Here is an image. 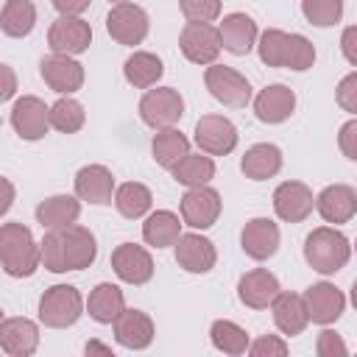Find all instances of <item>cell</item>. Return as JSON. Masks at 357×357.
<instances>
[{"label": "cell", "instance_id": "obj_33", "mask_svg": "<svg viewBox=\"0 0 357 357\" xmlns=\"http://www.w3.org/2000/svg\"><path fill=\"white\" fill-rule=\"evenodd\" d=\"M33 25H36V8L31 0H6L0 11V28L6 36L22 39L33 31Z\"/></svg>", "mask_w": 357, "mask_h": 357}, {"label": "cell", "instance_id": "obj_27", "mask_svg": "<svg viewBox=\"0 0 357 357\" xmlns=\"http://www.w3.org/2000/svg\"><path fill=\"white\" fill-rule=\"evenodd\" d=\"M240 170L245 173V178L251 181H265L273 178L282 170V151L273 142H257L251 145L243 159H240Z\"/></svg>", "mask_w": 357, "mask_h": 357}, {"label": "cell", "instance_id": "obj_49", "mask_svg": "<svg viewBox=\"0 0 357 357\" xmlns=\"http://www.w3.org/2000/svg\"><path fill=\"white\" fill-rule=\"evenodd\" d=\"M84 351H86V354H95V351H100V354H112V349L103 346V343H98V340H89V343L84 346Z\"/></svg>", "mask_w": 357, "mask_h": 357}, {"label": "cell", "instance_id": "obj_30", "mask_svg": "<svg viewBox=\"0 0 357 357\" xmlns=\"http://www.w3.org/2000/svg\"><path fill=\"white\" fill-rule=\"evenodd\" d=\"M165 73V64L156 53H148V50H134L126 64H123V75L131 86L137 89H151Z\"/></svg>", "mask_w": 357, "mask_h": 357}, {"label": "cell", "instance_id": "obj_9", "mask_svg": "<svg viewBox=\"0 0 357 357\" xmlns=\"http://www.w3.org/2000/svg\"><path fill=\"white\" fill-rule=\"evenodd\" d=\"M237 128L223 114H204L195 123V145L209 156H226L237 148Z\"/></svg>", "mask_w": 357, "mask_h": 357}, {"label": "cell", "instance_id": "obj_17", "mask_svg": "<svg viewBox=\"0 0 357 357\" xmlns=\"http://www.w3.org/2000/svg\"><path fill=\"white\" fill-rule=\"evenodd\" d=\"M279 226L271 218H251L240 231V245L251 259H268L279 251Z\"/></svg>", "mask_w": 357, "mask_h": 357}, {"label": "cell", "instance_id": "obj_48", "mask_svg": "<svg viewBox=\"0 0 357 357\" xmlns=\"http://www.w3.org/2000/svg\"><path fill=\"white\" fill-rule=\"evenodd\" d=\"M3 75H6V86H3V100H8L11 95H14V73H11V67L8 64H3Z\"/></svg>", "mask_w": 357, "mask_h": 357}, {"label": "cell", "instance_id": "obj_46", "mask_svg": "<svg viewBox=\"0 0 357 357\" xmlns=\"http://www.w3.org/2000/svg\"><path fill=\"white\" fill-rule=\"evenodd\" d=\"M340 50H343L346 61L357 67V25H349V28L343 31V36H340Z\"/></svg>", "mask_w": 357, "mask_h": 357}, {"label": "cell", "instance_id": "obj_5", "mask_svg": "<svg viewBox=\"0 0 357 357\" xmlns=\"http://www.w3.org/2000/svg\"><path fill=\"white\" fill-rule=\"evenodd\" d=\"M148 28H151L148 11L137 3H128V0L114 3L112 11L106 14V31L117 45H126V47L139 45L148 36Z\"/></svg>", "mask_w": 357, "mask_h": 357}, {"label": "cell", "instance_id": "obj_29", "mask_svg": "<svg viewBox=\"0 0 357 357\" xmlns=\"http://www.w3.org/2000/svg\"><path fill=\"white\" fill-rule=\"evenodd\" d=\"M126 310V298H123V290L112 282H100L89 298H86V312L92 321L98 324H114L117 315Z\"/></svg>", "mask_w": 357, "mask_h": 357}, {"label": "cell", "instance_id": "obj_45", "mask_svg": "<svg viewBox=\"0 0 357 357\" xmlns=\"http://www.w3.org/2000/svg\"><path fill=\"white\" fill-rule=\"evenodd\" d=\"M337 148H340V153L346 159L357 162V117L340 126V131H337Z\"/></svg>", "mask_w": 357, "mask_h": 357}, {"label": "cell", "instance_id": "obj_44", "mask_svg": "<svg viewBox=\"0 0 357 357\" xmlns=\"http://www.w3.org/2000/svg\"><path fill=\"white\" fill-rule=\"evenodd\" d=\"M315 351L321 354V357H343L349 349H346V343H343V337L337 335V332H332V329H324L321 335H318V340H315Z\"/></svg>", "mask_w": 357, "mask_h": 357}, {"label": "cell", "instance_id": "obj_18", "mask_svg": "<svg viewBox=\"0 0 357 357\" xmlns=\"http://www.w3.org/2000/svg\"><path fill=\"white\" fill-rule=\"evenodd\" d=\"M176 262L187 273H209L218 262V251L204 234H181L176 240Z\"/></svg>", "mask_w": 357, "mask_h": 357}, {"label": "cell", "instance_id": "obj_13", "mask_svg": "<svg viewBox=\"0 0 357 357\" xmlns=\"http://www.w3.org/2000/svg\"><path fill=\"white\" fill-rule=\"evenodd\" d=\"M47 45L53 53L78 56L92 45V28L81 17H59L47 31Z\"/></svg>", "mask_w": 357, "mask_h": 357}, {"label": "cell", "instance_id": "obj_8", "mask_svg": "<svg viewBox=\"0 0 357 357\" xmlns=\"http://www.w3.org/2000/svg\"><path fill=\"white\" fill-rule=\"evenodd\" d=\"M178 47L192 64H215L220 53V31L212 22H187L178 33Z\"/></svg>", "mask_w": 357, "mask_h": 357}, {"label": "cell", "instance_id": "obj_47", "mask_svg": "<svg viewBox=\"0 0 357 357\" xmlns=\"http://www.w3.org/2000/svg\"><path fill=\"white\" fill-rule=\"evenodd\" d=\"M92 0H53V8L61 14V17H78L89 8Z\"/></svg>", "mask_w": 357, "mask_h": 357}, {"label": "cell", "instance_id": "obj_40", "mask_svg": "<svg viewBox=\"0 0 357 357\" xmlns=\"http://www.w3.org/2000/svg\"><path fill=\"white\" fill-rule=\"evenodd\" d=\"M315 64V47L307 36L301 33H290V45H287V61L284 67L287 70H296V73H304Z\"/></svg>", "mask_w": 357, "mask_h": 357}, {"label": "cell", "instance_id": "obj_20", "mask_svg": "<svg viewBox=\"0 0 357 357\" xmlns=\"http://www.w3.org/2000/svg\"><path fill=\"white\" fill-rule=\"evenodd\" d=\"M315 209L326 223H349L357 215V190L349 184H329L318 192Z\"/></svg>", "mask_w": 357, "mask_h": 357}, {"label": "cell", "instance_id": "obj_26", "mask_svg": "<svg viewBox=\"0 0 357 357\" xmlns=\"http://www.w3.org/2000/svg\"><path fill=\"white\" fill-rule=\"evenodd\" d=\"M220 31V45L223 50L234 53V56H245L254 42H257V22L243 14V11H234V14H226L223 22L218 25Z\"/></svg>", "mask_w": 357, "mask_h": 357}, {"label": "cell", "instance_id": "obj_43", "mask_svg": "<svg viewBox=\"0 0 357 357\" xmlns=\"http://www.w3.org/2000/svg\"><path fill=\"white\" fill-rule=\"evenodd\" d=\"M251 357H284L287 354V343L276 335H262L248 346Z\"/></svg>", "mask_w": 357, "mask_h": 357}, {"label": "cell", "instance_id": "obj_10", "mask_svg": "<svg viewBox=\"0 0 357 357\" xmlns=\"http://www.w3.org/2000/svg\"><path fill=\"white\" fill-rule=\"evenodd\" d=\"M181 220L192 229H209L215 226V220L220 218V209H223V201L218 195V190L212 187H187V192L181 195Z\"/></svg>", "mask_w": 357, "mask_h": 357}, {"label": "cell", "instance_id": "obj_50", "mask_svg": "<svg viewBox=\"0 0 357 357\" xmlns=\"http://www.w3.org/2000/svg\"><path fill=\"white\" fill-rule=\"evenodd\" d=\"M11 198H14V190H11V184H8V181H6V201H3V206H0V209H3V212H6V209H8V206H11Z\"/></svg>", "mask_w": 357, "mask_h": 357}, {"label": "cell", "instance_id": "obj_19", "mask_svg": "<svg viewBox=\"0 0 357 357\" xmlns=\"http://www.w3.org/2000/svg\"><path fill=\"white\" fill-rule=\"evenodd\" d=\"M279 279L268 271V268H254L248 273L240 276L237 282V296L245 307L251 310H265L273 304V298L279 296Z\"/></svg>", "mask_w": 357, "mask_h": 357}, {"label": "cell", "instance_id": "obj_37", "mask_svg": "<svg viewBox=\"0 0 357 357\" xmlns=\"http://www.w3.org/2000/svg\"><path fill=\"white\" fill-rule=\"evenodd\" d=\"M84 123H86V112H84V106H81L75 98L64 95V98H59V100L50 106V126H53L56 131H61V134H75Z\"/></svg>", "mask_w": 357, "mask_h": 357}, {"label": "cell", "instance_id": "obj_39", "mask_svg": "<svg viewBox=\"0 0 357 357\" xmlns=\"http://www.w3.org/2000/svg\"><path fill=\"white\" fill-rule=\"evenodd\" d=\"M301 14L310 25L329 28L343 17V0H301Z\"/></svg>", "mask_w": 357, "mask_h": 357}, {"label": "cell", "instance_id": "obj_3", "mask_svg": "<svg viewBox=\"0 0 357 357\" xmlns=\"http://www.w3.org/2000/svg\"><path fill=\"white\" fill-rule=\"evenodd\" d=\"M349 257H351V243L335 226H318L304 240V259H307V265L312 271L324 273V276L337 273L340 268H346Z\"/></svg>", "mask_w": 357, "mask_h": 357}, {"label": "cell", "instance_id": "obj_41", "mask_svg": "<svg viewBox=\"0 0 357 357\" xmlns=\"http://www.w3.org/2000/svg\"><path fill=\"white\" fill-rule=\"evenodd\" d=\"M178 6L190 22H212L220 17V0H178Z\"/></svg>", "mask_w": 357, "mask_h": 357}, {"label": "cell", "instance_id": "obj_6", "mask_svg": "<svg viewBox=\"0 0 357 357\" xmlns=\"http://www.w3.org/2000/svg\"><path fill=\"white\" fill-rule=\"evenodd\" d=\"M184 114V98L178 95V89L173 86H156L148 89L139 100V117L145 126L151 128H170L181 120Z\"/></svg>", "mask_w": 357, "mask_h": 357}, {"label": "cell", "instance_id": "obj_23", "mask_svg": "<svg viewBox=\"0 0 357 357\" xmlns=\"http://www.w3.org/2000/svg\"><path fill=\"white\" fill-rule=\"evenodd\" d=\"M112 326H114V340L123 349L139 351V349H148L153 340V321L142 310H123Z\"/></svg>", "mask_w": 357, "mask_h": 357}, {"label": "cell", "instance_id": "obj_22", "mask_svg": "<svg viewBox=\"0 0 357 357\" xmlns=\"http://www.w3.org/2000/svg\"><path fill=\"white\" fill-rule=\"evenodd\" d=\"M293 109H296V92L284 84H271L254 98V114L268 126L284 123L293 114Z\"/></svg>", "mask_w": 357, "mask_h": 357}, {"label": "cell", "instance_id": "obj_24", "mask_svg": "<svg viewBox=\"0 0 357 357\" xmlns=\"http://www.w3.org/2000/svg\"><path fill=\"white\" fill-rule=\"evenodd\" d=\"M75 195L89 204H112L114 198V176L103 165H84L75 173Z\"/></svg>", "mask_w": 357, "mask_h": 357}, {"label": "cell", "instance_id": "obj_11", "mask_svg": "<svg viewBox=\"0 0 357 357\" xmlns=\"http://www.w3.org/2000/svg\"><path fill=\"white\" fill-rule=\"evenodd\" d=\"M11 126L28 142L42 139L50 128V106H45V100L36 95H22L11 106Z\"/></svg>", "mask_w": 357, "mask_h": 357}, {"label": "cell", "instance_id": "obj_4", "mask_svg": "<svg viewBox=\"0 0 357 357\" xmlns=\"http://www.w3.org/2000/svg\"><path fill=\"white\" fill-rule=\"evenodd\" d=\"M84 312V298L73 284H53L39 298V321L50 329L73 326Z\"/></svg>", "mask_w": 357, "mask_h": 357}, {"label": "cell", "instance_id": "obj_14", "mask_svg": "<svg viewBox=\"0 0 357 357\" xmlns=\"http://www.w3.org/2000/svg\"><path fill=\"white\" fill-rule=\"evenodd\" d=\"M39 73H42L45 84L59 95H73L84 86V67L67 53H53V56L42 59Z\"/></svg>", "mask_w": 357, "mask_h": 357}, {"label": "cell", "instance_id": "obj_28", "mask_svg": "<svg viewBox=\"0 0 357 357\" xmlns=\"http://www.w3.org/2000/svg\"><path fill=\"white\" fill-rule=\"evenodd\" d=\"M181 223L176 212L170 209H156L145 218L142 223V240L153 248H167V245H176V240L181 237Z\"/></svg>", "mask_w": 357, "mask_h": 357}, {"label": "cell", "instance_id": "obj_53", "mask_svg": "<svg viewBox=\"0 0 357 357\" xmlns=\"http://www.w3.org/2000/svg\"><path fill=\"white\" fill-rule=\"evenodd\" d=\"M354 248H357V243H354Z\"/></svg>", "mask_w": 357, "mask_h": 357}, {"label": "cell", "instance_id": "obj_15", "mask_svg": "<svg viewBox=\"0 0 357 357\" xmlns=\"http://www.w3.org/2000/svg\"><path fill=\"white\" fill-rule=\"evenodd\" d=\"M112 268L126 284H145L153 276V259L137 243H120L112 251Z\"/></svg>", "mask_w": 357, "mask_h": 357}, {"label": "cell", "instance_id": "obj_51", "mask_svg": "<svg viewBox=\"0 0 357 357\" xmlns=\"http://www.w3.org/2000/svg\"><path fill=\"white\" fill-rule=\"evenodd\" d=\"M351 304H354V310H357V282L351 284Z\"/></svg>", "mask_w": 357, "mask_h": 357}, {"label": "cell", "instance_id": "obj_52", "mask_svg": "<svg viewBox=\"0 0 357 357\" xmlns=\"http://www.w3.org/2000/svg\"><path fill=\"white\" fill-rule=\"evenodd\" d=\"M109 3H112V0H109ZM114 3H123V0H114Z\"/></svg>", "mask_w": 357, "mask_h": 357}, {"label": "cell", "instance_id": "obj_34", "mask_svg": "<svg viewBox=\"0 0 357 357\" xmlns=\"http://www.w3.org/2000/svg\"><path fill=\"white\" fill-rule=\"evenodd\" d=\"M170 173L184 187H204L215 178V162L212 156H204V153H187L181 162L170 167Z\"/></svg>", "mask_w": 357, "mask_h": 357}, {"label": "cell", "instance_id": "obj_12", "mask_svg": "<svg viewBox=\"0 0 357 357\" xmlns=\"http://www.w3.org/2000/svg\"><path fill=\"white\" fill-rule=\"evenodd\" d=\"M315 206L312 190L304 181H282L273 190V212L284 220V223H301L310 218Z\"/></svg>", "mask_w": 357, "mask_h": 357}, {"label": "cell", "instance_id": "obj_31", "mask_svg": "<svg viewBox=\"0 0 357 357\" xmlns=\"http://www.w3.org/2000/svg\"><path fill=\"white\" fill-rule=\"evenodd\" d=\"M78 215H81V204L73 195H50L36 206V223H42V229L70 226L78 220Z\"/></svg>", "mask_w": 357, "mask_h": 357}, {"label": "cell", "instance_id": "obj_16", "mask_svg": "<svg viewBox=\"0 0 357 357\" xmlns=\"http://www.w3.org/2000/svg\"><path fill=\"white\" fill-rule=\"evenodd\" d=\"M304 304H307V312H310L312 324L329 326L343 315L346 296L332 282H315L304 290Z\"/></svg>", "mask_w": 357, "mask_h": 357}, {"label": "cell", "instance_id": "obj_35", "mask_svg": "<svg viewBox=\"0 0 357 357\" xmlns=\"http://www.w3.org/2000/svg\"><path fill=\"white\" fill-rule=\"evenodd\" d=\"M209 340L218 351L223 354H231V357H240L248 351L251 340H248V332L243 326H237L234 321H226V318H218L209 329Z\"/></svg>", "mask_w": 357, "mask_h": 357}, {"label": "cell", "instance_id": "obj_7", "mask_svg": "<svg viewBox=\"0 0 357 357\" xmlns=\"http://www.w3.org/2000/svg\"><path fill=\"white\" fill-rule=\"evenodd\" d=\"M204 84L209 89V95L215 100H220L223 106L231 109H243L251 100V84L245 81V75H240L234 67L226 64H209L204 73Z\"/></svg>", "mask_w": 357, "mask_h": 357}, {"label": "cell", "instance_id": "obj_1", "mask_svg": "<svg viewBox=\"0 0 357 357\" xmlns=\"http://www.w3.org/2000/svg\"><path fill=\"white\" fill-rule=\"evenodd\" d=\"M98 257V240L86 226L70 223L61 229H47L42 237V265L53 273L84 271Z\"/></svg>", "mask_w": 357, "mask_h": 357}, {"label": "cell", "instance_id": "obj_38", "mask_svg": "<svg viewBox=\"0 0 357 357\" xmlns=\"http://www.w3.org/2000/svg\"><path fill=\"white\" fill-rule=\"evenodd\" d=\"M287 45H290V33L279 31V28H268L262 36H259V61L268 64V67H284L287 61Z\"/></svg>", "mask_w": 357, "mask_h": 357}, {"label": "cell", "instance_id": "obj_32", "mask_svg": "<svg viewBox=\"0 0 357 357\" xmlns=\"http://www.w3.org/2000/svg\"><path fill=\"white\" fill-rule=\"evenodd\" d=\"M151 151H153V162L159 167H173L176 162H181L187 153H190V142L187 137L178 131V128H159L153 134V142H151Z\"/></svg>", "mask_w": 357, "mask_h": 357}, {"label": "cell", "instance_id": "obj_42", "mask_svg": "<svg viewBox=\"0 0 357 357\" xmlns=\"http://www.w3.org/2000/svg\"><path fill=\"white\" fill-rule=\"evenodd\" d=\"M335 98H337V106L349 114H357V70L343 75L337 89H335Z\"/></svg>", "mask_w": 357, "mask_h": 357}, {"label": "cell", "instance_id": "obj_36", "mask_svg": "<svg viewBox=\"0 0 357 357\" xmlns=\"http://www.w3.org/2000/svg\"><path fill=\"white\" fill-rule=\"evenodd\" d=\"M151 204H153V195H151V190H148L145 184H139V181H126V184H120L117 192H114V206H117V212H120L123 218H131V220L142 218V215L151 209Z\"/></svg>", "mask_w": 357, "mask_h": 357}, {"label": "cell", "instance_id": "obj_25", "mask_svg": "<svg viewBox=\"0 0 357 357\" xmlns=\"http://www.w3.org/2000/svg\"><path fill=\"white\" fill-rule=\"evenodd\" d=\"M271 312H273V324L279 326L282 335L293 337V335H301L310 324V312H307V304H304V296L298 293H287V290H279V296L273 298L271 304Z\"/></svg>", "mask_w": 357, "mask_h": 357}, {"label": "cell", "instance_id": "obj_21", "mask_svg": "<svg viewBox=\"0 0 357 357\" xmlns=\"http://www.w3.org/2000/svg\"><path fill=\"white\" fill-rule=\"evenodd\" d=\"M39 346V326L31 318H3L0 321V349L8 357H28Z\"/></svg>", "mask_w": 357, "mask_h": 357}, {"label": "cell", "instance_id": "obj_2", "mask_svg": "<svg viewBox=\"0 0 357 357\" xmlns=\"http://www.w3.org/2000/svg\"><path fill=\"white\" fill-rule=\"evenodd\" d=\"M0 262L8 276H33L42 262V243L33 240L31 229L22 223L0 226Z\"/></svg>", "mask_w": 357, "mask_h": 357}]
</instances>
